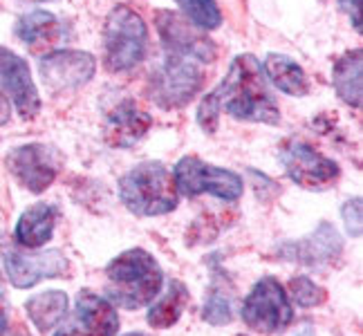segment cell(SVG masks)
<instances>
[{"mask_svg":"<svg viewBox=\"0 0 363 336\" xmlns=\"http://www.w3.org/2000/svg\"><path fill=\"white\" fill-rule=\"evenodd\" d=\"M220 112L233 119L278 125L283 119L281 108L264 81L262 65L254 54H238L231 61L229 72L208 92L198 106V123L204 133H216Z\"/></svg>","mask_w":363,"mask_h":336,"instance_id":"cell-1","label":"cell"},{"mask_svg":"<svg viewBox=\"0 0 363 336\" xmlns=\"http://www.w3.org/2000/svg\"><path fill=\"white\" fill-rule=\"evenodd\" d=\"M164 271L146 249H128L106 267V298L121 310H139L160 296Z\"/></svg>","mask_w":363,"mask_h":336,"instance_id":"cell-2","label":"cell"},{"mask_svg":"<svg viewBox=\"0 0 363 336\" xmlns=\"http://www.w3.org/2000/svg\"><path fill=\"white\" fill-rule=\"evenodd\" d=\"M119 200L139 218L166 215L177 208L173 173L162 162H142L119 179Z\"/></svg>","mask_w":363,"mask_h":336,"instance_id":"cell-3","label":"cell"},{"mask_svg":"<svg viewBox=\"0 0 363 336\" xmlns=\"http://www.w3.org/2000/svg\"><path fill=\"white\" fill-rule=\"evenodd\" d=\"M148 52V27L128 5H117L104 25V65L110 72H128Z\"/></svg>","mask_w":363,"mask_h":336,"instance_id":"cell-4","label":"cell"},{"mask_svg":"<svg viewBox=\"0 0 363 336\" xmlns=\"http://www.w3.org/2000/svg\"><path fill=\"white\" fill-rule=\"evenodd\" d=\"M204 86L202 63L166 52L164 61L150 74V99L164 110L184 108Z\"/></svg>","mask_w":363,"mask_h":336,"instance_id":"cell-5","label":"cell"},{"mask_svg":"<svg viewBox=\"0 0 363 336\" xmlns=\"http://www.w3.org/2000/svg\"><path fill=\"white\" fill-rule=\"evenodd\" d=\"M173 179L177 193L186 195V198H198V195L208 193L218 200L235 202L245 191V181L238 173L213 166L195 155H186L175 164Z\"/></svg>","mask_w":363,"mask_h":336,"instance_id":"cell-6","label":"cell"},{"mask_svg":"<svg viewBox=\"0 0 363 336\" xmlns=\"http://www.w3.org/2000/svg\"><path fill=\"white\" fill-rule=\"evenodd\" d=\"M294 318L285 287L274 276H262L242 303L245 325L256 334H278Z\"/></svg>","mask_w":363,"mask_h":336,"instance_id":"cell-7","label":"cell"},{"mask_svg":"<svg viewBox=\"0 0 363 336\" xmlns=\"http://www.w3.org/2000/svg\"><path fill=\"white\" fill-rule=\"evenodd\" d=\"M281 162L285 173L294 184L307 191H323L339 179L341 168L339 164L320 155L316 148L301 142V139H289L281 148Z\"/></svg>","mask_w":363,"mask_h":336,"instance_id":"cell-8","label":"cell"},{"mask_svg":"<svg viewBox=\"0 0 363 336\" xmlns=\"http://www.w3.org/2000/svg\"><path fill=\"white\" fill-rule=\"evenodd\" d=\"M9 173L30 193L48 191L59 175V152L48 144H25L5 157Z\"/></svg>","mask_w":363,"mask_h":336,"instance_id":"cell-9","label":"cell"},{"mask_svg":"<svg viewBox=\"0 0 363 336\" xmlns=\"http://www.w3.org/2000/svg\"><path fill=\"white\" fill-rule=\"evenodd\" d=\"M119 332V314L106 296L81 291L74 310L65 314L63 325L54 336H115Z\"/></svg>","mask_w":363,"mask_h":336,"instance_id":"cell-10","label":"cell"},{"mask_svg":"<svg viewBox=\"0 0 363 336\" xmlns=\"http://www.w3.org/2000/svg\"><path fill=\"white\" fill-rule=\"evenodd\" d=\"M38 72L52 92L79 90L96 74V59L83 50H52L38 61Z\"/></svg>","mask_w":363,"mask_h":336,"instance_id":"cell-11","label":"cell"},{"mask_svg":"<svg viewBox=\"0 0 363 336\" xmlns=\"http://www.w3.org/2000/svg\"><path fill=\"white\" fill-rule=\"evenodd\" d=\"M155 25L166 52L186 56V59H193L202 65L216 61L218 50L213 40L186 18H182L179 13L160 9L155 13Z\"/></svg>","mask_w":363,"mask_h":336,"instance_id":"cell-12","label":"cell"},{"mask_svg":"<svg viewBox=\"0 0 363 336\" xmlns=\"http://www.w3.org/2000/svg\"><path fill=\"white\" fill-rule=\"evenodd\" d=\"M3 267L13 287L30 289L45 278H63L69 269V262L61 249H48L38 254L5 251Z\"/></svg>","mask_w":363,"mask_h":336,"instance_id":"cell-13","label":"cell"},{"mask_svg":"<svg viewBox=\"0 0 363 336\" xmlns=\"http://www.w3.org/2000/svg\"><path fill=\"white\" fill-rule=\"evenodd\" d=\"M0 90L7 94L21 119H34L40 112V96L30 65L23 56L7 47H0Z\"/></svg>","mask_w":363,"mask_h":336,"instance_id":"cell-14","label":"cell"},{"mask_svg":"<svg viewBox=\"0 0 363 336\" xmlns=\"http://www.w3.org/2000/svg\"><path fill=\"white\" fill-rule=\"evenodd\" d=\"M341 251L343 240L330 222H320L310 235L301 237L298 242H285L278 247V254L285 260H296L303 264H310V267L332 262L334 258L341 256Z\"/></svg>","mask_w":363,"mask_h":336,"instance_id":"cell-15","label":"cell"},{"mask_svg":"<svg viewBox=\"0 0 363 336\" xmlns=\"http://www.w3.org/2000/svg\"><path fill=\"white\" fill-rule=\"evenodd\" d=\"M150 125H152V119L144 110H139L135 101L123 99L108 112L106 142L117 148H130L148 133Z\"/></svg>","mask_w":363,"mask_h":336,"instance_id":"cell-16","label":"cell"},{"mask_svg":"<svg viewBox=\"0 0 363 336\" xmlns=\"http://www.w3.org/2000/svg\"><path fill=\"white\" fill-rule=\"evenodd\" d=\"M16 36L32 52H43V50L57 47L65 36V30H63V23L54 16L52 11L32 9L18 18Z\"/></svg>","mask_w":363,"mask_h":336,"instance_id":"cell-17","label":"cell"},{"mask_svg":"<svg viewBox=\"0 0 363 336\" xmlns=\"http://www.w3.org/2000/svg\"><path fill=\"white\" fill-rule=\"evenodd\" d=\"M57 206L48 202L32 204L30 208H25L23 215L16 222L13 229V237L18 240V245L27 249H38L43 247L57 227Z\"/></svg>","mask_w":363,"mask_h":336,"instance_id":"cell-18","label":"cell"},{"mask_svg":"<svg viewBox=\"0 0 363 336\" xmlns=\"http://www.w3.org/2000/svg\"><path fill=\"white\" fill-rule=\"evenodd\" d=\"M260 65H262L264 79H269L281 92L289 96H305L310 92V81H307L305 69L291 59V56L269 52Z\"/></svg>","mask_w":363,"mask_h":336,"instance_id":"cell-19","label":"cell"},{"mask_svg":"<svg viewBox=\"0 0 363 336\" xmlns=\"http://www.w3.org/2000/svg\"><path fill=\"white\" fill-rule=\"evenodd\" d=\"M363 52L361 47L345 52L332 67V86L337 90L339 99L350 108H361L363 96Z\"/></svg>","mask_w":363,"mask_h":336,"instance_id":"cell-20","label":"cell"},{"mask_svg":"<svg viewBox=\"0 0 363 336\" xmlns=\"http://www.w3.org/2000/svg\"><path fill=\"white\" fill-rule=\"evenodd\" d=\"M67 293L61 289H48L27 298L25 312L40 334H48L57 327L67 314Z\"/></svg>","mask_w":363,"mask_h":336,"instance_id":"cell-21","label":"cell"},{"mask_svg":"<svg viewBox=\"0 0 363 336\" xmlns=\"http://www.w3.org/2000/svg\"><path fill=\"white\" fill-rule=\"evenodd\" d=\"M189 301H191V293H189L186 285L182 283V280H171L164 296H157L152 301L150 310L146 314L148 325L155 330L173 327L182 318V314H184Z\"/></svg>","mask_w":363,"mask_h":336,"instance_id":"cell-22","label":"cell"},{"mask_svg":"<svg viewBox=\"0 0 363 336\" xmlns=\"http://www.w3.org/2000/svg\"><path fill=\"white\" fill-rule=\"evenodd\" d=\"M182 11L191 25H195L202 32L218 30L222 25V11L216 0H177Z\"/></svg>","mask_w":363,"mask_h":336,"instance_id":"cell-23","label":"cell"},{"mask_svg":"<svg viewBox=\"0 0 363 336\" xmlns=\"http://www.w3.org/2000/svg\"><path fill=\"white\" fill-rule=\"evenodd\" d=\"M202 318L208 325H216V327L231 323V296L227 293L225 285L213 283L211 291H208V296H206V303H204Z\"/></svg>","mask_w":363,"mask_h":336,"instance_id":"cell-24","label":"cell"},{"mask_svg":"<svg viewBox=\"0 0 363 336\" xmlns=\"http://www.w3.org/2000/svg\"><path fill=\"white\" fill-rule=\"evenodd\" d=\"M291 301H294L298 307H316V305H323L328 293L325 289L316 285L312 278L307 276H294L289 280V293Z\"/></svg>","mask_w":363,"mask_h":336,"instance_id":"cell-25","label":"cell"},{"mask_svg":"<svg viewBox=\"0 0 363 336\" xmlns=\"http://www.w3.org/2000/svg\"><path fill=\"white\" fill-rule=\"evenodd\" d=\"M341 215L345 222V231L352 237H361V198L347 200L341 208Z\"/></svg>","mask_w":363,"mask_h":336,"instance_id":"cell-26","label":"cell"},{"mask_svg":"<svg viewBox=\"0 0 363 336\" xmlns=\"http://www.w3.org/2000/svg\"><path fill=\"white\" fill-rule=\"evenodd\" d=\"M337 3L347 13V18L354 25V30L361 34V0H337Z\"/></svg>","mask_w":363,"mask_h":336,"instance_id":"cell-27","label":"cell"},{"mask_svg":"<svg viewBox=\"0 0 363 336\" xmlns=\"http://www.w3.org/2000/svg\"><path fill=\"white\" fill-rule=\"evenodd\" d=\"M11 119V103L7 96L0 92V125H5Z\"/></svg>","mask_w":363,"mask_h":336,"instance_id":"cell-28","label":"cell"},{"mask_svg":"<svg viewBox=\"0 0 363 336\" xmlns=\"http://www.w3.org/2000/svg\"><path fill=\"white\" fill-rule=\"evenodd\" d=\"M7 323H9V316H7V305H5L3 293H0V336L5 334V330H7Z\"/></svg>","mask_w":363,"mask_h":336,"instance_id":"cell-29","label":"cell"},{"mask_svg":"<svg viewBox=\"0 0 363 336\" xmlns=\"http://www.w3.org/2000/svg\"><path fill=\"white\" fill-rule=\"evenodd\" d=\"M121 336H146V334H142V332H128V334H121Z\"/></svg>","mask_w":363,"mask_h":336,"instance_id":"cell-30","label":"cell"},{"mask_svg":"<svg viewBox=\"0 0 363 336\" xmlns=\"http://www.w3.org/2000/svg\"><path fill=\"white\" fill-rule=\"evenodd\" d=\"M30 3H50V0H30Z\"/></svg>","mask_w":363,"mask_h":336,"instance_id":"cell-31","label":"cell"}]
</instances>
